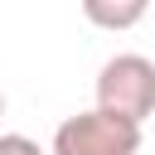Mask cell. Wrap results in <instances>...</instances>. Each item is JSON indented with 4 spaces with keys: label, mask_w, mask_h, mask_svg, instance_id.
<instances>
[{
    "label": "cell",
    "mask_w": 155,
    "mask_h": 155,
    "mask_svg": "<svg viewBox=\"0 0 155 155\" xmlns=\"http://www.w3.org/2000/svg\"><path fill=\"white\" fill-rule=\"evenodd\" d=\"M97 111L140 126L155 111V63L140 53H116L97 73Z\"/></svg>",
    "instance_id": "1"
},
{
    "label": "cell",
    "mask_w": 155,
    "mask_h": 155,
    "mask_svg": "<svg viewBox=\"0 0 155 155\" xmlns=\"http://www.w3.org/2000/svg\"><path fill=\"white\" fill-rule=\"evenodd\" d=\"M140 150V126L116 121L107 111H78L53 131L48 155H136Z\"/></svg>",
    "instance_id": "2"
},
{
    "label": "cell",
    "mask_w": 155,
    "mask_h": 155,
    "mask_svg": "<svg viewBox=\"0 0 155 155\" xmlns=\"http://www.w3.org/2000/svg\"><path fill=\"white\" fill-rule=\"evenodd\" d=\"M82 15H87L92 24H102V29H131V24H140V19H145V0H126V5L87 0V5H82Z\"/></svg>",
    "instance_id": "3"
},
{
    "label": "cell",
    "mask_w": 155,
    "mask_h": 155,
    "mask_svg": "<svg viewBox=\"0 0 155 155\" xmlns=\"http://www.w3.org/2000/svg\"><path fill=\"white\" fill-rule=\"evenodd\" d=\"M0 155H48V150H39V140L10 131V136H0Z\"/></svg>",
    "instance_id": "4"
},
{
    "label": "cell",
    "mask_w": 155,
    "mask_h": 155,
    "mask_svg": "<svg viewBox=\"0 0 155 155\" xmlns=\"http://www.w3.org/2000/svg\"><path fill=\"white\" fill-rule=\"evenodd\" d=\"M0 111H5V92H0Z\"/></svg>",
    "instance_id": "5"
}]
</instances>
